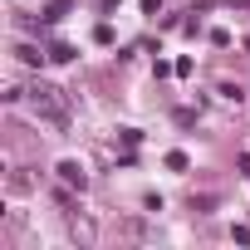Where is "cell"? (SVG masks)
Segmentation results:
<instances>
[{
	"label": "cell",
	"mask_w": 250,
	"mask_h": 250,
	"mask_svg": "<svg viewBox=\"0 0 250 250\" xmlns=\"http://www.w3.org/2000/svg\"><path fill=\"white\" fill-rule=\"evenodd\" d=\"M25 98H30V108H35V118H44L49 128H69V98H64V88H54V83H35V88H25Z\"/></svg>",
	"instance_id": "cell-1"
},
{
	"label": "cell",
	"mask_w": 250,
	"mask_h": 250,
	"mask_svg": "<svg viewBox=\"0 0 250 250\" xmlns=\"http://www.w3.org/2000/svg\"><path fill=\"white\" fill-rule=\"evenodd\" d=\"M59 177H64V187H79V191L88 187V177H83V167H79V162H59Z\"/></svg>",
	"instance_id": "cell-2"
},
{
	"label": "cell",
	"mask_w": 250,
	"mask_h": 250,
	"mask_svg": "<svg viewBox=\"0 0 250 250\" xmlns=\"http://www.w3.org/2000/svg\"><path fill=\"white\" fill-rule=\"evenodd\" d=\"M167 167H172V172H187L191 162H187V152H167Z\"/></svg>",
	"instance_id": "cell-3"
},
{
	"label": "cell",
	"mask_w": 250,
	"mask_h": 250,
	"mask_svg": "<svg viewBox=\"0 0 250 250\" xmlns=\"http://www.w3.org/2000/svg\"><path fill=\"white\" fill-rule=\"evenodd\" d=\"M69 5H74V0H54V5H49V20H59V15H64Z\"/></svg>",
	"instance_id": "cell-4"
},
{
	"label": "cell",
	"mask_w": 250,
	"mask_h": 250,
	"mask_svg": "<svg viewBox=\"0 0 250 250\" xmlns=\"http://www.w3.org/2000/svg\"><path fill=\"white\" fill-rule=\"evenodd\" d=\"M240 167H245V172H250V152H245V157H240Z\"/></svg>",
	"instance_id": "cell-5"
}]
</instances>
